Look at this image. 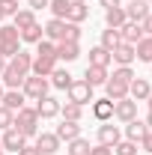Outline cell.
I'll list each match as a JSON object with an SVG mask.
<instances>
[{"mask_svg":"<svg viewBox=\"0 0 152 155\" xmlns=\"http://www.w3.org/2000/svg\"><path fill=\"white\" fill-rule=\"evenodd\" d=\"M12 128H18L24 137H36L39 134V114L36 107H21V110H15V119H12Z\"/></svg>","mask_w":152,"mask_h":155,"instance_id":"6da1fadb","label":"cell"},{"mask_svg":"<svg viewBox=\"0 0 152 155\" xmlns=\"http://www.w3.org/2000/svg\"><path fill=\"white\" fill-rule=\"evenodd\" d=\"M48 87H51V81H48V78L27 75V78H24V87H21V93H24L27 98H33V101H39V98L48 96Z\"/></svg>","mask_w":152,"mask_h":155,"instance_id":"7a4b0ae2","label":"cell"},{"mask_svg":"<svg viewBox=\"0 0 152 155\" xmlns=\"http://www.w3.org/2000/svg\"><path fill=\"white\" fill-rule=\"evenodd\" d=\"M69 93V101H75V104H81V107H87V104H93V87L81 78V81H72V87L66 90Z\"/></svg>","mask_w":152,"mask_h":155,"instance_id":"3957f363","label":"cell"},{"mask_svg":"<svg viewBox=\"0 0 152 155\" xmlns=\"http://www.w3.org/2000/svg\"><path fill=\"white\" fill-rule=\"evenodd\" d=\"M54 69H57V54H33V66H30L33 75L48 78Z\"/></svg>","mask_w":152,"mask_h":155,"instance_id":"277c9868","label":"cell"},{"mask_svg":"<svg viewBox=\"0 0 152 155\" xmlns=\"http://www.w3.org/2000/svg\"><path fill=\"white\" fill-rule=\"evenodd\" d=\"M114 116L119 119V122H131V119H137V101L134 98H119V101H114Z\"/></svg>","mask_w":152,"mask_h":155,"instance_id":"5b68a950","label":"cell"},{"mask_svg":"<svg viewBox=\"0 0 152 155\" xmlns=\"http://www.w3.org/2000/svg\"><path fill=\"white\" fill-rule=\"evenodd\" d=\"M60 143H63V140H60L54 131H39L33 146H36L42 155H54V152H60Z\"/></svg>","mask_w":152,"mask_h":155,"instance_id":"8992f818","label":"cell"},{"mask_svg":"<svg viewBox=\"0 0 152 155\" xmlns=\"http://www.w3.org/2000/svg\"><path fill=\"white\" fill-rule=\"evenodd\" d=\"M24 143H27V137L21 134L18 128H6L3 137H0V146H3L6 152H15V155H18V149L24 146Z\"/></svg>","mask_w":152,"mask_h":155,"instance_id":"52a82bcc","label":"cell"},{"mask_svg":"<svg viewBox=\"0 0 152 155\" xmlns=\"http://www.w3.org/2000/svg\"><path fill=\"white\" fill-rule=\"evenodd\" d=\"M119 140H122V131H119V125H114L111 119L98 125V143H104V146H116Z\"/></svg>","mask_w":152,"mask_h":155,"instance_id":"ba28073f","label":"cell"},{"mask_svg":"<svg viewBox=\"0 0 152 155\" xmlns=\"http://www.w3.org/2000/svg\"><path fill=\"white\" fill-rule=\"evenodd\" d=\"M60 104L54 96H45V98H39L36 101V114H39V119H54V116H60Z\"/></svg>","mask_w":152,"mask_h":155,"instance_id":"9c48e42d","label":"cell"},{"mask_svg":"<svg viewBox=\"0 0 152 155\" xmlns=\"http://www.w3.org/2000/svg\"><path fill=\"white\" fill-rule=\"evenodd\" d=\"M122 9H125V18H128V21H137V24L152 12L149 0H131V3H128V6H122Z\"/></svg>","mask_w":152,"mask_h":155,"instance_id":"30bf717a","label":"cell"},{"mask_svg":"<svg viewBox=\"0 0 152 155\" xmlns=\"http://www.w3.org/2000/svg\"><path fill=\"white\" fill-rule=\"evenodd\" d=\"M24 72H18L15 66H9V60H6V69H3V75H0V81H3V87H9V90H21L24 87Z\"/></svg>","mask_w":152,"mask_h":155,"instance_id":"8fae6325","label":"cell"},{"mask_svg":"<svg viewBox=\"0 0 152 155\" xmlns=\"http://www.w3.org/2000/svg\"><path fill=\"white\" fill-rule=\"evenodd\" d=\"M104 93H107V98L111 101H119V98L128 96V81H119V78H107V84H104Z\"/></svg>","mask_w":152,"mask_h":155,"instance_id":"7c38bea8","label":"cell"},{"mask_svg":"<svg viewBox=\"0 0 152 155\" xmlns=\"http://www.w3.org/2000/svg\"><path fill=\"white\" fill-rule=\"evenodd\" d=\"M111 60H114V63H119V66H131L134 60H137V57H134V45L119 42L114 51H111Z\"/></svg>","mask_w":152,"mask_h":155,"instance_id":"4fadbf2b","label":"cell"},{"mask_svg":"<svg viewBox=\"0 0 152 155\" xmlns=\"http://www.w3.org/2000/svg\"><path fill=\"white\" fill-rule=\"evenodd\" d=\"M87 18H90V6H87V0H72V3H69V15H66V21H72V24H84Z\"/></svg>","mask_w":152,"mask_h":155,"instance_id":"5bb4252c","label":"cell"},{"mask_svg":"<svg viewBox=\"0 0 152 155\" xmlns=\"http://www.w3.org/2000/svg\"><path fill=\"white\" fill-rule=\"evenodd\" d=\"M149 93H152V87H149L146 78H131V84H128V98H134V101H146Z\"/></svg>","mask_w":152,"mask_h":155,"instance_id":"9a60e30c","label":"cell"},{"mask_svg":"<svg viewBox=\"0 0 152 155\" xmlns=\"http://www.w3.org/2000/svg\"><path fill=\"white\" fill-rule=\"evenodd\" d=\"M42 30H45V39H48V42L57 45V42H63V36H66V21L63 18H51Z\"/></svg>","mask_w":152,"mask_h":155,"instance_id":"2e32d148","label":"cell"},{"mask_svg":"<svg viewBox=\"0 0 152 155\" xmlns=\"http://www.w3.org/2000/svg\"><path fill=\"white\" fill-rule=\"evenodd\" d=\"M93 116L98 122H107V119H114V101L104 96V98H95L93 101Z\"/></svg>","mask_w":152,"mask_h":155,"instance_id":"e0dca14e","label":"cell"},{"mask_svg":"<svg viewBox=\"0 0 152 155\" xmlns=\"http://www.w3.org/2000/svg\"><path fill=\"white\" fill-rule=\"evenodd\" d=\"M24 101H27V96H24L21 90H6V93H3V98H0V104H3L6 110H12V114L24 107Z\"/></svg>","mask_w":152,"mask_h":155,"instance_id":"ac0fdd59","label":"cell"},{"mask_svg":"<svg viewBox=\"0 0 152 155\" xmlns=\"http://www.w3.org/2000/svg\"><path fill=\"white\" fill-rule=\"evenodd\" d=\"M119 39H122V42H128V45H137V42L143 39L140 24H137V21H125V24L119 27Z\"/></svg>","mask_w":152,"mask_h":155,"instance_id":"d6986e66","label":"cell"},{"mask_svg":"<svg viewBox=\"0 0 152 155\" xmlns=\"http://www.w3.org/2000/svg\"><path fill=\"white\" fill-rule=\"evenodd\" d=\"M107 69H101V66H87V72H84V81L90 84V87H104L107 84Z\"/></svg>","mask_w":152,"mask_h":155,"instance_id":"ffe728a7","label":"cell"},{"mask_svg":"<svg viewBox=\"0 0 152 155\" xmlns=\"http://www.w3.org/2000/svg\"><path fill=\"white\" fill-rule=\"evenodd\" d=\"M78 57H81V42H57V60L72 63Z\"/></svg>","mask_w":152,"mask_h":155,"instance_id":"44dd1931","label":"cell"},{"mask_svg":"<svg viewBox=\"0 0 152 155\" xmlns=\"http://www.w3.org/2000/svg\"><path fill=\"white\" fill-rule=\"evenodd\" d=\"M146 131H149V128H146L143 119H131V122H125V140H131V143H140Z\"/></svg>","mask_w":152,"mask_h":155,"instance_id":"7402d4cb","label":"cell"},{"mask_svg":"<svg viewBox=\"0 0 152 155\" xmlns=\"http://www.w3.org/2000/svg\"><path fill=\"white\" fill-rule=\"evenodd\" d=\"M54 134H57L60 140H66V143H69V140L81 137V125H78V122H72V119H63V122L57 125V131H54Z\"/></svg>","mask_w":152,"mask_h":155,"instance_id":"603a6c76","label":"cell"},{"mask_svg":"<svg viewBox=\"0 0 152 155\" xmlns=\"http://www.w3.org/2000/svg\"><path fill=\"white\" fill-rule=\"evenodd\" d=\"M125 9H122V6H114V9H104V24H107V27H114V30H119V27H122V24H125Z\"/></svg>","mask_w":152,"mask_h":155,"instance_id":"cb8c5ba5","label":"cell"},{"mask_svg":"<svg viewBox=\"0 0 152 155\" xmlns=\"http://www.w3.org/2000/svg\"><path fill=\"white\" fill-rule=\"evenodd\" d=\"M9 66H15V69H18V72H24V75H30V66H33V54H30V51H24V48H21L18 54H15V57L9 60Z\"/></svg>","mask_w":152,"mask_h":155,"instance_id":"d4e9b609","label":"cell"},{"mask_svg":"<svg viewBox=\"0 0 152 155\" xmlns=\"http://www.w3.org/2000/svg\"><path fill=\"white\" fill-rule=\"evenodd\" d=\"M48 78H51V87H57V90H69V87H72V81H75V78L69 75L66 69H60V66H57Z\"/></svg>","mask_w":152,"mask_h":155,"instance_id":"484cf974","label":"cell"},{"mask_svg":"<svg viewBox=\"0 0 152 155\" xmlns=\"http://www.w3.org/2000/svg\"><path fill=\"white\" fill-rule=\"evenodd\" d=\"M134 57L140 60V63H152V36H143L134 45Z\"/></svg>","mask_w":152,"mask_h":155,"instance_id":"4316f807","label":"cell"},{"mask_svg":"<svg viewBox=\"0 0 152 155\" xmlns=\"http://www.w3.org/2000/svg\"><path fill=\"white\" fill-rule=\"evenodd\" d=\"M12 24H15L18 30H27L30 24H36V12H33V9H18V12L12 15Z\"/></svg>","mask_w":152,"mask_h":155,"instance_id":"83f0119b","label":"cell"},{"mask_svg":"<svg viewBox=\"0 0 152 155\" xmlns=\"http://www.w3.org/2000/svg\"><path fill=\"white\" fill-rule=\"evenodd\" d=\"M87 66H101V69H107V66H111V51H104L101 45L93 48V51H90V63H87Z\"/></svg>","mask_w":152,"mask_h":155,"instance_id":"f1b7e54d","label":"cell"},{"mask_svg":"<svg viewBox=\"0 0 152 155\" xmlns=\"http://www.w3.org/2000/svg\"><path fill=\"white\" fill-rule=\"evenodd\" d=\"M60 116H63V119H72V122H81V119H84V107L75 104V101H66V104L60 107Z\"/></svg>","mask_w":152,"mask_h":155,"instance_id":"f546056e","label":"cell"},{"mask_svg":"<svg viewBox=\"0 0 152 155\" xmlns=\"http://www.w3.org/2000/svg\"><path fill=\"white\" fill-rule=\"evenodd\" d=\"M42 36H45L42 24H30L27 30H21V42H27V45H36V42H42Z\"/></svg>","mask_w":152,"mask_h":155,"instance_id":"4dcf8cb0","label":"cell"},{"mask_svg":"<svg viewBox=\"0 0 152 155\" xmlns=\"http://www.w3.org/2000/svg\"><path fill=\"white\" fill-rule=\"evenodd\" d=\"M90 140H84V137H75V140H69L66 143V152L69 155H90Z\"/></svg>","mask_w":152,"mask_h":155,"instance_id":"1f68e13d","label":"cell"},{"mask_svg":"<svg viewBox=\"0 0 152 155\" xmlns=\"http://www.w3.org/2000/svg\"><path fill=\"white\" fill-rule=\"evenodd\" d=\"M119 42H122V39H119V30H114V27L101 30V48H104V51H114Z\"/></svg>","mask_w":152,"mask_h":155,"instance_id":"d6a6232c","label":"cell"},{"mask_svg":"<svg viewBox=\"0 0 152 155\" xmlns=\"http://www.w3.org/2000/svg\"><path fill=\"white\" fill-rule=\"evenodd\" d=\"M69 3H72V0H51L48 9H51L54 18H63V21H66V15H69Z\"/></svg>","mask_w":152,"mask_h":155,"instance_id":"836d02e7","label":"cell"},{"mask_svg":"<svg viewBox=\"0 0 152 155\" xmlns=\"http://www.w3.org/2000/svg\"><path fill=\"white\" fill-rule=\"evenodd\" d=\"M21 39V30L15 24H0V42H18Z\"/></svg>","mask_w":152,"mask_h":155,"instance_id":"e575fe53","label":"cell"},{"mask_svg":"<svg viewBox=\"0 0 152 155\" xmlns=\"http://www.w3.org/2000/svg\"><path fill=\"white\" fill-rule=\"evenodd\" d=\"M18 51H21V39L18 42H0V57L3 60H12Z\"/></svg>","mask_w":152,"mask_h":155,"instance_id":"d590c367","label":"cell"},{"mask_svg":"<svg viewBox=\"0 0 152 155\" xmlns=\"http://www.w3.org/2000/svg\"><path fill=\"white\" fill-rule=\"evenodd\" d=\"M114 155H137V143H131V140H119L114 146Z\"/></svg>","mask_w":152,"mask_h":155,"instance_id":"8d00e7d4","label":"cell"},{"mask_svg":"<svg viewBox=\"0 0 152 155\" xmlns=\"http://www.w3.org/2000/svg\"><path fill=\"white\" fill-rule=\"evenodd\" d=\"M63 42H81V24L66 21V36H63Z\"/></svg>","mask_w":152,"mask_h":155,"instance_id":"74e56055","label":"cell"},{"mask_svg":"<svg viewBox=\"0 0 152 155\" xmlns=\"http://www.w3.org/2000/svg\"><path fill=\"white\" fill-rule=\"evenodd\" d=\"M0 9H3V15H6V18H12L21 6H18V0H0Z\"/></svg>","mask_w":152,"mask_h":155,"instance_id":"f35d334b","label":"cell"},{"mask_svg":"<svg viewBox=\"0 0 152 155\" xmlns=\"http://www.w3.org/2000/svg\"><path fill=\"white\" fill-rule=\"evenodd\" d=\"M12 119H15V114L12 110H6L3 104H0V128L6 131V128H12Z\"/></svg>","mask_w":152,"mask_h":155,"instance_id":"ab89813d","label":"cell"},{"mask_svg":"<svg viewBox=\"0 0 152 155\" xmlns=\"http://www.w3.org/2000/svg\"><path fill=\"white\" fill-rule=\"evenodd\" d=\"M90 155H114V146H104V143H98L90 149Z\"/></svg>","mask_w":152,"mask_h":155,"instance_id":"60d3db41","label":"cell"},{"mask_svg":"<svg viewBox=\"0 0 152 155\" xmlns=\"http://www.w3.org/2000/svg\"><path fill=\"white\" fill-rule=\"evenodd\" d=\"M140 30H143V36H152V12L140 21Z\"/></svg>","mask_w":152,"mask_h":155,"instance_id":"b9f144b4","label":"cell"},{"mask_svg":"<svg viewBox=\"0 0 152 155\" xmlns=\"http://www.w3.org/2000/svg\"><path fill=\"white\" fill-rule=\"evenodd\" d=\"M27 3H30L27 9H33V12H39V9H48V3H51V0H27Z\"/></svg>","mask_w":152,"mask_h":155,"instance_id":"7bdbcfd3","label":"cell"},{"mask_svg":"<svg viewBox=\"0 0 152 155\" xmlns=\"http://www.w3.org/2000/svg\"><path fill=\"white\" fill-rule=\"evenodd\" d=\"M140 149L152 152V131H146V134H143V140H140Z\"/></svg>","mask_w":152,"mask_h":155,"instance_id":"ee69618b","label":"cell"},{"mask_svg":"<svg viewBox=\"0 0 152 155\" xmlns=\"http://www.w3.org/2000/svg\"><path fill=\"white\" fill-rule=\"evenodd\" d=\"M18 155H42V152H39L36 146H30V143H24V146L18 149Z\"/></svg>","mask_w":152,"mask_h":155,"instance_id":"f6af8a7d","label":"cell"},{"mask_svg":"<svg viewBox=\"0 0 152 155\" xmlns=\"http://www.w3.org/2000/svg\"><path fill=\"white\" fill-rule=\"evenodd\" d=\"M98 3H101V6H104V9H114V6H122V3H119V0H98Z\"/></svg>","mask_w":152,"mask_h":155,"instance_id":"bcb514c9","label":"cell"},{"mask_svg":"<svg viewBox=\"0 0 152 155\" xmlns=\"http://www.w3.org/2000/svg\"><path fill=\"white\" fill-rule=\"evenodd\" d=\"M146 128H149V131H152V110H149V114H146Z\"/></svg>","mask_w":152,"mask_h":155,"instance_id":"7dc6e473","label":"cell"},{"mask_svg":"<svg viewBox=\"0 0 152 155\" xmlns=\"http://www.w3.org/2000/svg\"><path fill=\"white\" fill-rule=\"evenodd\" d=\"M3 69H6V60L0 57V75H3Z\"/></svg>","mask_w":152,"mask_h":155,"instance_id":"c3c4849f","label":"cell"},{"mask_svg":"<svg viewBox=\"0 0 152 155\" xmlns=\"http://www.w3.org/2000/svg\"><path fill=\"white\" fill-rule=\"evenodd\" d=\"M146 104H149V110H152V93H149V96H146Z\"/></svg>","mask_w":152,"mask_h":155,"instance_id":"681fc988","label":"cell"},{"mask_svg":"<svg viewBox=\"0 0 152 155\" xmlns=\"http://www.w3.org/2000/svg\"><path fill=\"white\" fill-rule=\"evenodd\" d=\"M3 18H6V15H3V9H0V24H3Z\"/></svg>","mask_w":152,"mask_h":155,"instance_id":"f907efd6","label":"cell"},{"mask_svg":"<svg viewBox=\"0 0 152 155\" xmlns=\"http://www.w3.org/2000/svg\"><path fill=\"white\" fill-rule=\"evenodd\" d=\"M3 93H6V90H3V84H0V98H3Z\"/></svg>","mask_w":152,"mask_h":155,"instance_id":"816d5d0a","label":"cell"},{"mask_svg":"<svg viewBox=\"0 0 152 155\" xmlns=\"http://www.w3.org/2000/svg\"><path fill=\"white\" fill-rule=\"evenodd\" d=\"M0 155H6V149H3V146H0Z\"/></svg>","mask_w":152,"mask_h":155,"instance_id":"f5cc1de1","label":"cell"},{"mask_svg":"<svg viewBox=\"0 0 152 155\" xmlns=\"http://www.w3.org/2000/svg\"><path fill=\"white\" fill-rule=\"evenodd\" d=\"M149 6H152V0H149Z\"/></svg>","mask_w":152,"mask_h":155,"instance_id":"db71d44e","label":"cell"}]
</instances>
